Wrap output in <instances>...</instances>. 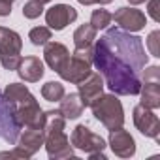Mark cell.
<instances>
[{
    "label": "cell",
    "instance_id": "cell-13",
    "mask_svg": "<svg viewBox=\"0 0 160 160\" xmlns=\"http://www.w3.org/2000/svg\"><path fill=\"white\" fill-rule=\"evenodd\" d=\"M43 58H45L47 66L53 72L60 73L64 70V66L68 64V60H70V51H68L66 45H62L58 42H47L45 49H43Z\"/></svg>",
    "mask_w": 160,
    "mask_h": 160
},
{
    "label": "cell",
    "instance_id": "cell-7",
    "mask_svg": "<svg viewBox=\"0 0 160 160\" xmlns=\"http://www.w3.org/2000/svg\"><path fill=\"white\" fill-rule=\"evenodd\" d=\"M70 143H72L75 149L83 151V152H87V154L104 151V149L108 147L106 141H104V138L98 136V134H94V132H92L89 126H85V124H77V126L73 128V132H72V136H70Z\"/></svg>",
    "mask_w": 160,
    "mask_h": 160
},
{
    "label": "cell",
    "instance_id": "cell-20",
    "mask_svg": "<svg viewBox=\"0 0 160 160\" xmlns=\"http://www.w3.org/2000/svg\"><path fill=\"white\" fill-rule=\"evenodd\" d=\"M64 94H66L64 85L58 83V81H47V83L42 87V96H43V100H47V102H60Z\"/></svg>",
    "mask_w": 160,
    "mask_h": 160
},
{
    "label": "cell",
    "instance_id": "cell-12",
    "mask_svg": "<svg viewBox=\"0 0 160 160\" xmlns=\"http://www.w3.org/2000/svg\"><path fill=\"white\" fill-rule=\"evenodd\" d=\"M108 143H109L113 154H117L119 158H130L136 154V141H134L132 134L128 130H124L122 126L109 130V141Z\"/></svg>",
    "mask_w": 160,
    "mask_h": 160
},
{
    "label": "cell",
    "instance_id": "cell-19",
    "mask_svg": "<svg viewBox=\"0 0 160 160\" xmlns=\"http://www.w3.org/2000/svg\"><path fill=\"white\" fill-rule=\"evenodd\" d=\"M96 32L98 30L91 23H85L81 27H77L75 32H73V43H75V47H89V45H92L94 40H96Z\"/></svg>",
    "mask_w": 160,
    "mask_h": 160
},
{
    "label": "cell",
    "instance_id": "cell-10",
    "mask_svg": "<svg viewBox=\"0 0 160 160\" xmlns=\"http://www.w3.org/2000/svg\"><path fill=\"white\" fill-rule=\"evenodd\" d=\"M111 19H115V23L119 25V28H122V30H126V32H139V30H143L145 25H147V17H145V13H143L141 10L126 8V6L119 8V10L111 15Z\"/></svg>",
    "mask_w": 160,
    "mask_h": 160
},
{
    "label": "cell",
    "instance_id": "cell-14",
    "mask_svg": "<svg viewBox=\"0 0 160 160\" xmlns=\"http://www.w3.org/2000/svg\"><path fill=\"white\" fill-rule=\"evenodd\" d=\"M17 75L23 79L25 83H38L43 77L45 70H43V62L38 57H25L21 58L19 66H17Z\"/></svg>",
    "mask_w": 160,
    "mask_h": 160
},
{
    "label": "cell",
    "instance_id": "cell-8",
    "mask_svg": "<svg viewBox=\"0 0 160 160\" xmlns=\"http://www.w3.org/2000/svg\"><path fill=\"white\" fill-rule=\"evenodd\" d=\"M134 124L136 128L145 136L160 141V119L154 113V109L145 108V106H136L134 108Z\"/></svg>",
    "mask_w": 160,
    "mask_h": 160
},
{
    "label": "cell",
    "instance_id": "cell-28",
    "mask_svg": "<svg viewBox=\"0 0 160 160\" xmlns=\"http://www.w3.org/2000/svg\"><path fill=\"white\" fill-rule=\"evenodd\" d=\"M10 13H12V4L0 0V17H8Z\"/></svg>",
    "mask_w": 160,
    "mask_h": 160
},
{
    "label": "cell",
    "instance_id": "cell-24",
    "mask_svg": "<svg viewBox=\"0 0 160 160\" xmlns=\"http://www.w3.org/2000/svg\"><path fill=\"white\" fill-rule=\"evenodd\" d=\"M0 158H10V160H28V158H32V154H30V152H27L23 147L15 145L12 151H4V152H0Z\"/></svg>",
    "mask_w": 160,
    "mask_h": 160
},
{
    "label": "cell",
    "instance_id": "cell-21",
    "mask_svg": "<svg viewBox=\"0 0 160 160\" xmlns=\"http://www.w3.org/2000/svg\"><path fill=\"white\" fill-rule=\"evenodd\" d=\"M111 21H113V19H111V13H109L108 10H104V8L94 10L92 15H91V25H92L96 30H104V28H108Z\"/></svg>",
    "mask_w": 160,
    "mask_h": 160
},
{
    "label": "cell",
    "instance_id": "cell-27",
    "mask_svg": "<svg viewBox=\"0 0 160 160\" xmlns=\"http://www.w3.org/2000/svg\"><path fill=\"white\" fill-rule=\"evenodd\" d=\"M160 0H149V4H147V12H149V15H151V19L152 21H160Z\"/></svg>",
    "mask_w": 160,
    "mask_h": 160
},
{
    "label": "cell",
    "instance_id": "cell-3",
    "mask_svg": "<svg viewBox=\"0 0 160 160\" xmlns=\"http://www.w3.org/2000/svg\"><path fill=\"white\" fill-rule=\"evenodd\" d=\"M92 115L96 121H100L108 130L121 128L124 124V109L121 100L111 92V94H100L91 106Z\"/></svg>",
    "mask_w": 160,
    "mask_h": 160
},
{
    "label": "cell",
    "instance_id": "cell-25",
    "mask_svg": "<svg viewBox=\"0 0 160 160\" xmlns=\"http://www.w3.org/2000/svg\"><path fill=\"white\" fill-rule=\"evenodd\" d=\"M147 49L152 57H160V30H152L147 36Z\"/></svg>",
    "mask_w": 160,
    "mask_h": 160
},
{
    "label": "cell",
    "instance_id": "cell-2",
    "mask_svg": "<svg viewBox=\"0 0 160 160\" xmlns=\"http://www.w3.org/2000/svg\"><path fill=\"white\" fill-rule=\"evenodd\" d=\"M47 115V122H45V139H43V145H45V151H47V156L53 158V160H60V158H73L75 152H73V145L70 143V138L66 136L64 132V126H66V119L57 111H45Z\"/></svg>",
    "mask_w": 160,
    "mask_h": 160
},
{
    "label": "cell",
    "instance_id": "cell-15",
    "mask_svg": "<svg viewBox=\"0 0 160 160\" xmlns=\"http://www.w3.org/2000/svg\"><path fill=\"white\" fill-rule=\"evenodd\" d=\"M43 139H45V130L43 128H25L17 138V145L23 147L27 152H30L34 156L40 151V147L43 145Z\"/></svg>",
    "mask_w": 160,
    "mask_h": 160
},
{
    "label": "cell",
    "instance_id": "cell-11",
    "mask_svg": "<svg viewBox=\"0 0 160 160\" xmlns=\"http://www.w3.org/2000/svg\"><path fill=\"white\" fill-rule=\"evenodd\" d=\"M104 87L106 83H104V77L100 75V72H91L81 83H77V89H79L77 94L81 98L83 106L89 108L100 94H104Z\"/></svg>",
    "mask_w": 160,
    "mask_h": 160
},
{
    "label": "cell",
    "instance_id": "cell-16",
    "mask_svg": "<svg viewBox=\"0 0 160 160\" xmlns=\"http://www.w3.org/2000/svg\"><path fill=\"white\" fill-rule=\"evenodd\" d=\"M85 106L81 102V98H79L77 92H70V94H64L62 100H60V106H58V113L68 121H73L77 117H81Z\"/></svg>",
    "mask_w": 160,
    "mask_h": 160
},
{
    "label": "cell",
    "instance_id": "cell-31",
    "mask_svg": "<svg viewBox=\"0 0 160 160\" xmlns=\"http://www.w3.org/2000/svg\"><path fill=\"white\" fill-rule=\"evenodd\" d=\"M40 2H43V4H47V2H51V0H40Z\"/></svg>",
    "mask_w": 160,
    "mask_h": 160
},
{
    "label": "cell",
    "instance_id": "cell-1",
    "mask_svg": "<svg viewBox=\"0 0 160 160\" xmlns=\"http://www.w3.org/2000/svg\"><path fill=\"white\" fill-rule=\"evenodd\" d=\"M92 49V64L96 70H100L106 87L113 94H139L141 72L147 66V55L139 36L113 27L104 36H100Z\"/></svg>",
    "mask_w": 160,
    "mask_h": 160
},
{
    "label": "cell",
    "instance_id": "cell-22",
    "mask_svg": "<svg viewBox=\"0 0 160 160\" xmlns=\"http://www.w3.org/2000/svg\"><path fill=\"white\" fill-rule=\"evenodd\" d=\"M28 40L32 42V45L40 47V45H45L49 40H51V28L49 27H36L28 32Z\"/></svg>",
    "mask_w": 160,
    "mask_h": 160
},
{
    "label": "cell",
    "instance_id": "cell-29",
    "mask_svg": "<svg viewBox=\"0 0 160 160\" xmlns=\"http://www.w3.org/2000/svg\"><path fill=\"white\" fill-rule=\"evenodd\" d=\"M79 4H83V6H92V4H100V6H106L109 2H113V0H77Z\"/></svg>",
    "mask_w": 160,
    "mask_h": 160
},
{
    "label": "cell",
    "instance_id": "cell-26",
    "mask_svg": "<svg viewBox=\"0 0 160 160\" xmlns=\"http://www.w3.org/2000/svg\"><path fill=\"white\" fill-rule=\"evenodd\" d=\"M145 70V68H143ZM143 81H160V68L156 66V64H152V66H149L145 72H143ZM141 81V83H143Z\"/></svg>",
    "mask_w": 160,
    "mask_h": 160
},
{
    "label": "cell",
    "instance_id": "cell-23",
    "mask_svg": "<svg viewBox=\"0 0 160 160\" xmlns=\"http://www.w3.org/2000/svg\"><path fill=\"white\" fill-rule=\"evenodd\" d=\"M42 13H43V2H40V0H28L23 6V15L27 19H36Z\"/></svg>",
    "mask_w": 160,
    "mask_h": 160
},
{
    "label": "cell",
    "instance_id": "cell-30",
    "mask_svg": "<svg viewBox=\"0 0 160 160\" xmlns=\"http://www.w3.org/2000/svg\"><path fill=\"white\" fill-rule=\"evenodd\" d=\"M128 2H130L132 6H138V4H143V2H145V0H128Z\"/></svg>",
    "mask_w": 160,
    "mask_h": 160
},
{
    "label": "cell",
    "instance_id": "cell-4",
    "mask_svg": "<svg viewBox=\"0 0 160 160\" xmlns=\"http://www.w3.org/2000/svg\"><path fill=\"white\" fill-rule=\"evenodd\" d=\"M92 57H94L92 45H89V47H75V51L70 55L68 64L64 66V70L58 75L68 83H73V85L81 83L83 79L92 72Z\"/></svg>",
    "mask_w": 160,
    "mask_h": 160
},
{
    "label": "cell",
    "instance_id": "cell-6",
    "mask_svg": "<svg viewBox=\"0 0 160 160\" xmlns=\"http://www.w3.org/2000/svg\"><path fill=\"white\" fill-rule=\"evenodd\" d=\"M21 130L23 126L15 117V108L6 100L4 92L0 91V139H4L10 145H15Z\"/></svg>",
    "mask_w": 160,
    "mask_h": 160
},
{
    "label": "cell",
    "instance_id": "cell-18",
    "mask_svg": "<svg viewBox=\"0 0 160 160\" xmlns=\"http://www.w3.org/2000/svg\"><path fill=\"white\" fill-rule=\"evenodd\" d=\"M2 92H4L6 100H8L13 108H17V106H21V104H25V102H28V100L34 98V94H32V92L28 91V87L23 85V83H10Z\"/></svg>",
    "mask_w": 160,
    "mask_h": 160
},
{
    "label": "cell",
    "instance_id": "cell-17",
    "mask_svg": "<svg viewBox=\"0 0 160 160\" xmlns=\"http://www.w3.org/2000/svg\"><path fill=\"white\" fill-rule=\"evenodd\" d=\"M141 106L151 108V109H158L160 108V81H143L141 89Z\"/></svg>",
    "mask_w": 160,
    "mask_h": 160
},
{
    "label": "cell",
    "instance_id": "cell-9",
    "mask_svg": "<svg viewBox=\"0 0 160 160\" xmlns=\"http://www.w3.org/2000/svg\"><path fill=\"white\" fill-rule=\"evenodd\" d=\"M77 19V10L68 6V4H55L45 12V23L51 30L60 32L64 30L70 23Z\"/></svg>",
    "mask_w": 160,
    "mask_h": 160
},
{
    "label": "cell",
    "instance_id": "cell-5",
    "mask_svg": "<svg viewBox=\"0 0 160 160\" xmlns=\"http://www.w3.org/2000/svg\"><path fill=\"white\" fill-rule=\"evenodd\" d=\"M21 49H23V40L21 36L6 27H0V64L6 70H17L21 62Z\"/></svg>",
    "mask_w": 160,
    "mask_h": 160
}]
</instances>
